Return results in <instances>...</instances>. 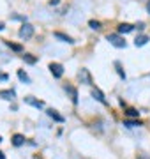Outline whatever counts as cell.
<instances>
[{"label":"cell","instance_id":"6da1fadb","mask_svg":"<svg viewBox=\"0 0 150 159\" xmlns=\"http://www.w3.org/2000/svg\"><path fill=\"white\" fill-rule=\"evenodd\" d=\"M106 41H110V44H113L115 48H126V39L120 34H108Z\"/></svg>","mask_w":150,"mask_h":159},{"label":"cell","instance_id":"7a4b0ae2","mask_svg":"<svg viewBox=\"0 0 150 159\" xmlns=\"http://www.w3.org/2000/svg\"><path fill=\"white\" fill-rule=\"evenodd\" d=\"M18 34H20V37H21V39H29V37H32V35H34V27H32L30 23H23Z\"/></svg>","mask_w":150,"mask_h":159},{"label":"cell","instance_id":"3957f363","mask_svg":"<svg viewBox=\"0 0 150 159\" xmlns=\"http://www.w3.org/2000/svg\"><path fill=\"white\" fill-rule=\"evenodd\" d=\"M50 73L55 76V78H62V74H64V67L60 66V64H55L51 62L50 64Z\"/></svg>","mask_w":150,"mask_h":159},{"label":"cell","instance_id":"277c9868","mask_svg":"<svg viewBox=\"0 0 150 159\" xmlns=\"http://www.w3.org/2000/svg\"><path fill=\"white\" fill-rule=\"evenodd\" d=\"M64 89H65V92H69L71 101L74 102V104H78V90H76V89H74L73 85H65Z\"/></svg>","mask_w":150,"mask_h":159},{"label":"cell","instance_id":"5b68a950","mask_svg":"<svg viewBox=\"0 0 150 159\" xmlns=\"http://www.w3.org/2000/svg\"><path fill=\"white\" fill-rule=\"evenodd\" d=\"M92 97L95 99V101L103 102V104H108V101H106V97H104V94L99 89H92Z\"/></svg>","mask_w":150,"mask_h":159},{"label":"cell","instance_id":"8992f818","mask_svg":"<svg viewBox=\"0 0 150 159\" xmlns=\"http://www.w3.org/2000/svg\"><path fill=\"white\" fill-rule=\"evenodd\" d=\"M78 76H80V80L83 81V83H87V85H92V78H90V74H88L87 69H81L80 73H78Z\"/></svg>","mask_w":150,"mask_h":159},{"label":"cell","instance_id":"52a82bcc","mask_svg":"<svg viewBox=\"0 0 150 159\" xmlns=\"http://www.w3.org/2000/svg\"><path fill=\"white\" fill-rule=\"evenodd\" d=\"M46 115L50 117V119H53L55 122H64V117L60 113H57V110H53V108L46 110Z\"/></svg>","mask_w":150,"mask_h":159},{"label":"cell","instance_id":"ba28073f","mask_svg":"<svg viewBox=\"0 0 150 159\" xmlns=\"http://www.w3.org/2000/svg\"><path fill=\"white\" fill-rule=\"evenodd\" d=\"M53 35H55L57 39L64 41V43H67V44H74V39H73V37H69L67 34H62V32H55Z\"/></svg>","mask_w":150,"mask_h":159},{"label":"cell","instance_id":"9c48e42d","mask_svg":"<svg viewBox=\"0 0 150 159\" xmlns=\"http://www.w3.org/2000/svg\"><path fill=\"white\" fill-rule=\"evenodd\" d=\"M134 27L133 25H129V23H120L118 25V34H129V32H133Z\"/></svg>","mask_w":150,"mask_h":159},{"label":"cell","instance_id":"30bf717a","mask_svg":"<svg viewBox=\"0 0 150 159\" xmlns=\"http://www.w3.org/2000/svg\"><path fill=\"white\" fill-rule=\"evenodd\" d=\"M25 102H27V104H32V106H35V108H42V101H37V99H34L32 96L25 97Z\"/></svg>","mask_w":150,"mask_h":159},{"label":"cell","instance_id":"8fae6325","mask_svg":"<svg viewBox=\"0 0 150 159\" xmlns=\"http://www.w3.org/2000/svg\"><path fill=\"white\" fill-rule=\"evenodd\" d=\"M23 143H25L23 134H14V136H12V145H14V147H21Z\"/></svg>","mask_w":150,"mask_h":159},{"label":"cell","instance_id":"7c38bea8","mask_svg":"<svg viewBox=\"0 0 150 159\" xmlns=\"http://www.w3.org/2000/svg\"><path fill=\"white\" fill-rule=\"evenodd\" d=\"M0 97L6 101H12L14 99V90H0Z\"/></svg>","mask_w":150,"mask_h":159},{"label":"cell","instance_id":"4fadbf2b","mask_svg":"<svg viewBox=\"0 0 150 159\" xmlns=\"http://www.w3.org/2000/svg\"><path fill=\"white\" fill-rule=\"evenodd\" d=\"M148 43V35H138L136 39H134V44L136 46H145Z\"/></svg>","mask_w":150,"mask_h":159},{"label":"cell","instance_id":"5bb4252c","mask_svg":"<svg viewBox=\"0 0 150 159\" xmlns=\"http://www.w3.org/2000/svg\"><path fill=\"white\" fill-rule=\"evenodd\" d=\"M23 60H25L27 64H35V62H37V58H35L34 55H30V53H25V55H23Z\"/></svg>","mask_w":150,"mask_h":159},{"label":"cell","instance_id":"9a60e30c","mask_svg":"<svg viewBox=\"0 0 150 159\" xmlns=\"http://www.w3.org/2000/svg\"><path fill=\"white\" fill-rule=\"evenodd\" d=\"M18 78L21 80L23 83H30V78H29V76H27V73H23V71H21V69L18 71Z\"/></svg>","mask_w":150,"mask_h":159},{"label":"cell","instance_id":"2e32d148","mask_svg":"<svg viewBox=\"0 0 150 159\" xmlns=\"http://www.w3.org/2000/svg\"><path fill=\"white\" fill-rule=\"evenodd\" d=\"M115 67H117V73H118V76H120L122 80H126V73H124V69H122L120 62H115Z\"/></svg>","mask_w":150,"mask_h":159},{"label":"cell","instance_id":"e0dca14e","mask_svg":"<svg viewBox=\"0 0 150 159\" xmlns=\"http://www.w3.org/2000/svg\"><path fill=\"white\" fill-rule=\"evenodd\" d=\"M88 27H90L92 30H99L101 29V23L95 21V20H90V21H88Z\"/></svg>","mask_w":150,"mask_h":159},{"label":"cell","instance_id":"ac0fdd59","mask_svg":"<svg viewBox=\"0 0 150 159\" xmlns=\"http://www.w3.org/2000/svg\"><path fill=\"white\" fill-rule=\"evenodd\" d=\"M124 125H127V127H138L139 122L138 120H124Z\"/></svg>","mask_w":150,"mask_h":159},{"label":"cell","instance_id":"d6986e66","mask_svg":"<svg viewBox=\"0 0 150 159\" xmlns=\"http://www.w3.org/2000/svg\"><path fill=\"white\" fill-rule=\"evenodd\" d=\"M138 110H134V108H127V111H126V115L127 117H138Z\"/></svg>","mask_w":150,"mask_h":159},{"label":"cell","instance_id":"ffe728a7","mask_svg":"<svg viewBox=\"0 0 150 159\" xmlns=\"http://www.w3.org/2000/svg\"><path fill=\"white\" fill-rule=\"evenodd\" d=\"M6 44L9 46L11 50H14V51H21V50H23V48H21V44H14V43H6Z\"/></svg>","mask_w":150,"mask_h":159},{"label":"cell","instance_id":"44dd1931","mask_svg":"<svg viewBox=\"0 0 150 159\" xmlns=\"http://www.w3.org/2000/svg\"><path fill=\"white\" fill-rule=\"evenodd\" d=\"M134 27H136V29H139V30H143V29H145V23H143V21H139V23H136Z\"/></svg>","mask_w":150,"mask_h":159},{"label":"cell","instance_id":"7402d4cb","mask_svg":"<svg viewBox=\"0 0 150 159\" xmlns=\"http://www.w3.org/2000/svg\"><path fill=\"white\" fill-rule=\"evenodd\" d=\"M7 78H9V76H7L6 73H0V80H2V81H6Z\"/></svg>","mask_w":150,"mask_h":159},{"label":"cell","instance_id":"603a6c76","mask_svg":"<svg viewBox=\"0 0 150 159\" xmlns=\"http://www.w3.org/2000/svg\"><path fill=\"white\" fill-rule=\"evenodd\" d=\"M58 2H60V0H50V6H57Z\"/></svg>","mask_w":150,"mask_h":159},{"label":"cell","instance_id":"cb8c5ba5","mask_svg":"<svg viewBox=\"0 0 150 159\" xmlns=\"http://www.w3.org/2000/svg\"><path fill=\"white\" fill-rule=\"evenodd\" d=\"M0 159H6V156H4V152L0 150Z\"/></svg>","mask_w":150,"mask_h":159},{"label":"cell","instance_id":"d4e9b609","mask_svg":"<svg viewBox=\"0 0 150 159\" xmlns=\"http://www.w3.org/2000/svg\"><path fill=\"white\" fill-rule=\"evenodd\" d=\"M147 11H148V14H150V2L147 4Z\"/></svg>","mask_w":150,"mask_h":159},{"label":"cell","instance_id":"484cf974","mask_svg":"<svg viewBox=\"0 0 150 159\" xmlns=\"http://www.w3.org/2000/svg\"><path fill=\"white\" fill-rule=\"evenodd\" d=\"M0 30H4V23L0 21Z\"/></svg>","mask_w":150,"mask_h":159},{"label":"cell","instance_id":"4316f807","mask_svg":"<svg viewBox=\"0 0 150 159\" xmlns=\"http://www.w3.org/2000/svg\"><path fill=\"white\" fill-rule=\"evenodd\" d=\"M138 159H147V157H145V156H138Z\"/></svg>","mask_w":150,"mask_h":159},{"label":"cell","instance_id":"83f0119b","mask_svg":"<svg viewBox=\"0 0 150 159\" xmlns=\"http://www.w3.org/2000/svg\"><path fill=\"white\" fill-rule=\"evenodd\" d=\"M0 142H2V138H0Z\"/></svg>","mask_w":150,"mask_h":159}]
</instances>
